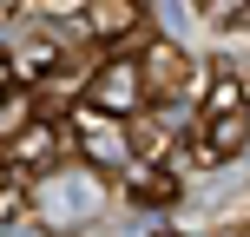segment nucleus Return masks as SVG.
<instances>
[{"label": "nucleus", "instance_id": "obj_1", "mask_svg": "<svg viewBox=\"0 0 250 237\" xmlns=\"http://www.w3.org/2000/svg\"><path fill=\"white\" fill-rule=\"evenodd\" d=\"M99 211H105V172L99 165L79 158V165H53V172L33 178V217L53 237H73V231L99 224Z\"/></svg>", "mask_w": 250, "mask_h": 237}, {"label": "nucleus", "instance_id": "obj_2", "mask_svg": "<svg viewBox=\"0 0 250 237\" xmlns=\"http://www.w3.org/2000/svg\"><path fill=\"white\" fill-rule=\"evenodd\" d=\"M66 138H73L79 158L99 165V172H125V165L138 158V145H132V119L105 112V106H92V99H79L73 112H66Z\"/></svg>", "mask_w": 250, "mask_h": 237}, {"label": "nucleus", "instance_id": "obj_3", "mask_svg": "<svg viewBox=\"0 0 250 237\" xmlns=\"http://www.w3.org/2000/svg\"><path fill=\"white\" fill-rule=\"evenodd\" d=\"M79 99L105 106V112H119V119H138V112L151 106V92H145V66H138V60H125V53H112V60H99V66L86 73Z\"/></svg>", "mask_w": 250, "mask_h": 237}, {"label": "nucleus", "instance_id": "obj_4", "mask_svg": "<svg viewBox=\"0 0 250 237\" xmlns=\"http://www.w3.org/2000/svg\"><path fill=\"white\" fill-rule=\"evenodd\" d=\"M60 151H66V125H53L46 112H40L33 125H20V132L0 145V158L13 165V172H26V178H40V172H53L60 165Z\"/></svg>", "mask_w": 250, "mask_h": 237}, {"label": "nucleus", "instance_id": "obj_5", "mask_svg": "<svg viewBox=\"0 0 250 237\" xmlns=\"http://www.w3.org/2000/svg\"><path fill=\"white\" fill-rule=\"evenodd\" d=\"M7 60H13L20 79H53V73L66 66V40L53 33V20H46V33H20V40H13Z\"/></svg>", "mask_w": 250, "mask_h": 237}, {"label": "nucleus", "instance_id": "obj_6", "mask_svg": "<svg viewBox=\"0 0 250 237\" xmlns=\"http://www.w3.org/2000/svg\"><path fill=\"white\" fill-rule=\"evenodd\" d=\"M138 20H145V7H138V0H86V13H79V33L112 46V40L138 33Z\"/></svg>", "mask_w": 250, "mask_h": 237}, {"label": "nucleus", "instance_id": "obj_7", "mask_svg": "<svg viewBox=\"0 0 250 237\" xmlns=\"http://www.w3.org/2000/svg\"><path fill=\"white\" fill-rule=\"evenodd\" d=\"M204 151L211 158H237L250 145V106H230V112H204Z\"/></svg>", "mask_w": 250, "mask_h": 237}, {"label": "nucleus", "instance_id": "obj_8", "mask_svg": "<svg viewBox=\"0 0 250 237\" xmlns=\"http://www.w3.org/2000/svg\"><path fill=\"white\" fill-rule=\"evenodd\" d=\"M119 178H125V191H132V204H165V198L178 191V185H171V172H165L158 158H132Z\"/></svg>", "mask_w": 250, "mask_h": 237}, {"label": "nucleus", "instance_id": "obj_9", "mask_svg": "<svg viewBox=\"0 0 250 237\" xmlns=\"http://www.w3.org/2000/svg\"><path fill=\"white\" fill-rule=\"evenodd\" d=\"M145 13L158 20L165 40H178V46H191V40H198V0H145Z\"/></svg>", "mask_w": 250, "mask_h": 237}, {"label": "nucleus", "instance_id": "obj_10", "mask_svg": "<svg viewBox=\"0 0 250 237\" xmlns=\"http://www.w3.org/2000/svg\"><path fill=\"white\" fill-rule=\"evenodd\" d=\"M33 119H40V92H33V86H13V79H7V86H0V145H7L20 125H33Z\"/></svg>", "mask_w": 250, "mask_h": 237}, {"label": "nucleus", "instance_id": "obj_11", "mask_svg": "<svg viewBox=\"0 0 250 237\" xmlns=\"http://www.w3.org/2000/svg\"><path fill=\"white\" fill-rule=\"evenodd\" d=\"M230 106H250V92H244L237 73H217L211 86L198 92V119H204V112H230Z\"/></svg>", "mask_w": 250, "mask_h": 237}, {"label": "nucleus", "instance_id": "obj_12", "mask_svg": "<svg viewBox=\"0 0 250 237\" xmlns=\"http://www.w3.org/2000/svg\"><path fill=\"white\" fill-rule=\"evenodd\" d=\"M26 13H33V20H79L86 0H26Z\"/></svg>", "mask_w": 250, "mask_h": 237}, {"label": "nucleus", "instance_id": "obj_13", "mask_svg": "<svg viewBox=\"0 0 250 237\" xmlns=\"http://www.w3.org/2000/svg\"><path fill=\"white\" fill-rule=\"evenodd\" d=\"M7 79H13V60H0V86H7Z\"/></svg>", "mask_w": 250, "mask_h": 237}, {"label": "nucleus", "instance_id": "obj_14", "mask_svg": "<svg viewBox=\"0 0 250 237\" xmlns=\"http://www.w3.org/2000/svg\"><path fill=\"white\" fill-rule=\"evenodd\" d=\"M138 7H145V0H138Z\"/></svg>", "mask_w": 250, "mask_h": 237}]
</instances>
